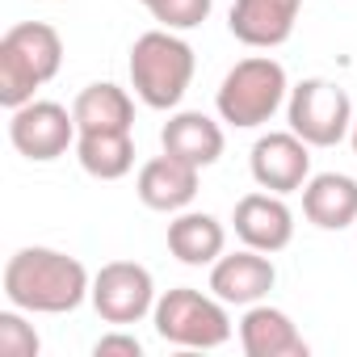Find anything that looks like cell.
I'll list each match as a JSON object with an SVG mask.
<instances>
[{
    "label": "cell",
    "mask_w": 357,
    "mask_h": 357,
    "mask_svg": "<svg viewBox=\"0 0 357 357\" xmlns=\"http://www.w3.org/2000/svg\"><path fill=\"white\" fill-rule=\"evenodd\" d=\"M93 294L89 269L59 248H17L5 265V298L17 311L63 315Z\"/></svg>",
    "instance_id": "6da1fadb"
},
{
    "label": "cell",
    "mask_w": 357,
    "mask_h": 357,
    "mask_svg": "<svg viewBox=\"0 0 357 357\" xmlns=\"http://www.w3.org/2000/svg\"><path fill=\"white\" fill-rule=\"evenodd\" d=\"M63 68V38L47 22H22L0 38V105L17 109Z\"/></svg>",
    "instance_id": "7a4b0ae2"
},
{
    "label": "cell",
    "mask_w": 357,
    "mask_h": 357,
    "mask_svg": "<svg viewBox=\"0 0 357 357\" xmlns=\"http://www.w3.org/2000/svg\"><path fill=\"white\" fill-rule=\"evenodd\" d=\"M194 80V47L176 30H147L130 47V89L147 109H176Z\"/></svg>",
    "instance_id": "3957f363"
},
{
    "label": "cell",
    "mask_w": 357,
    "mask_h": 357,
    "mask_svg": "<svg viewBox=\"0 0 357 357\" xmlns=\"http://www.w3.org/2000/svg\"><path fill=\"white\" fill-rule=\"evenodd\" d=\"M286 97H290L286 68L269 55H248L223 76V84L215 93V109H219L223 122H231L240 130H252V126L269 122L282 109Z\"/></svg>",
    "instance_id": "277c9868"
},
{
    "label": "cell",
    "mask_w": 357,
    "mask_h": 357,
    "mask_svg": "<svg viewBox=\"0 0 357 357\" xmlns=\"http://www.w3.org/2000/svg\"><path fill=\"white\" fill-rule=\"evenodd\" d=\"M155 332L160 340L176 344V349H219L231 340V315L227 303L190 286H176L164 298H155Z\"/></svg>",
    "instance_id": "5b68a950"
},
{
    "label": "cell",
    "mask_w": 357,
    "mask_h": 357,
    "mask_svg": "<svg viewBox=\"0 0 357 357\" xmlns=\"http://www.w3.org/2000/svg\"><path fill=\"white\" fill-rule=\"evenodd\" d=\"M286 118H290V130L298 139H307L311 147H336L353 130V101L340 84L311 76L290 89Z\"/></svg>",
    "instance_id": "8992f818"
},
{
    "label": "cell",
    "mask_w": 357,
    "mask_h": 357,
    "mask_svg": "<svg viewBox=\"0 0 357 357\" xmlns=\"http://www.w3.org/2000/svg\"><path fill=\"white\" fill-rule=\"evenodd\" d=\"M76 139H80L76 114L63 109L59 101H26L9 109V143L34 164L59 160L68 147H76Z\"/></svg>",
    "instance_id": "52a82bcc"
},
{
    "label": "cell",
    "mask_w": 357,
    "mask_h": 357,
    "mask_svg": "<svg viewBox=\"0 0 357 357\" xmlns=\"http://www.w3.org/2000/svg\"><path fill=\"white\" fill-rule=\"evenodd\" d=\"M93 307L105 324H139L147 311H155V282L135 261H109L93 278Z\"/></svg>",
    "instance_id": "ba28073f"
},
{
    "label": "cell",
    "mask_w": 357,
    "mask_h": 357,
    "mask_svg": "<svg viewBox=\"0 0 357 357\" xmlns=\"http://www.w3.org/2000/svg\"><path fill=\"white\" fill-rule=\"evenodd\" d=\"M252 181L269 194H294L311 181V143L294 130H269L252 143L248 155Z\"/></svg>",
    "instance_id": "9c48e42d"
},
{
    "label": "cell",
    "mask_w": 357,
    "mask_h": 357,
    "mask_svg": "<svg viewBox=\"0 0 357 357\" xmlns=\"http://www.w3.org/2000/svg\"><path fill=\"white\" fill-rule=\"evenodd\" d=\"M198 164L190 160H176V155H155L139 168V181H135V194L147 211H160V215H181L190 211V202L198 198Z\"/></svg>",
    "instance_id": "30bf717a"
},
{
    "label": "cell",
    "mask_w": 357,
    "mask_h": 357,
    "mask_svg": "<svg viewBox=\"0 0 357 357\" xmlns=\"http://www.w3.org/2000/svg\"><path fill=\"white\" fill-rule=\"evenodd\" d=\"M273 282H278V269H273L269 252H257V248H240L211 265V294L223 298L227 307L261 303L273 290Z\"/></svg>",
    "instance_id": "8fae6325"
},
{
    "label": "cell",
    "mask_w": 357,
    "mask_h": 357,
    "mask_svg": "<svg viewBox=\"0 0 357 357\" xmlns=\"http://www.w3.org/2000/svg\"><path fill=\"white\" fill-rule=\"evenodd\" d=\"M236 236L244 240V248L257 252H282L294 240V215L282 202V194H244L236 202Z\"/></svg>",
    "instance_id": "7c38bea8"
},
{
    "label": "cell",
    "mask_w": 357,
    "mask_h": 357,
    "mask_svg": "<svg viewBox=\"0 0 357 357\" xmlns=\"http://www.w3.org/2000/svg\"><path fill=\"white\" fill-rule=\"evenodd\" d=\"M303 0H236L227 13V30L257 51H273L294 34Z\"/></svg>",
    "instance_id": "4fadbf2b"
},
{
    "label": "cell",
    "mask_w": 357,
    "mask_h": 357,
    "mask_svg": "<svg viewBox=\"0 0 357 357\" xmlns=\"http://www.w3.org/2000/svg\"><path fill=\"white\" fill-rule=\"evenodd\" d=\"M240 344L248 357H307V340L294 319L269 303H252L240 319Z\"/></svg>",
    "instance_id": "5bb4252c"
},
{
    "label": "cell",
    "mask_w": 357,
    "mask_h": 357,
    "mask_svg": "<svg viewBox=\"0 0 357 357\" xmlns=\"http://www.w3.org/2000/svg\"><path fill=\"white\" fill-rule=\"evenodd\" d=\"M160 143L176 160H190L198 168H211L223 155V126L211 114H202V109H181V114H172L164 122Z\"/></svg>",
    "instance_id": "9a60e30c"
},
{
    "label": "cell",
    "mask_w": 357,
    "mask_h": 357,
    "mask_svg": "<svg viewBox=\"0 0 357 357\" xmlns=\"http://www.w3.org/2000/svg\"><path fill=\"white\" fill-rule=\"evenodd\" d=\"M303 215L319 231H344L357 223V181L344 172H319L303 185Z\"/></svg>",
    "instance_id": "2e32d148"
},
{
    "label": "cell",
    "mask_w": 357,
    "mask_h": 357,
    "mask_svg": "<svg viewBox=\"0 0 357 357\" xmlns=\"http://www.w3.org/2000/svg\"><path fill=\"white\" fill-rule=\"evenodd\" d=\"M227 248V231L215 215L206 211H181L172 223H168V252L181 261V265H215Z\"/></svg>",
    "instance_id": "e0dca14e"
},
{
    "label": "cell",
    "mask_w": 357,
    "mask_h": 357,
    "mask_svg": "<svg viewBox=\"0 0 357 357\" xmlns=\"http://www.w3.org/2000/svg\"><path fill=\"white\" fill-rule=\"evenodd\" d=\"M76 160L97 181H118L135 168V139L130 130H80Z\"/></svg>",
    "instance_id": "ac0fdd59"
},
{
    "label": "cell",
    "mask_w": 357,
    "mask_h": 357,
    "mask_svg": "<svg viewBox=\"0 0 357 357\" xmlns=\"http://www.w3.org/2000/svg\"><path fill=\"white\" fill-rule=\"evenodd\" d=\"M72 114H76V126L80 130H130L135 126V101L126 89L101 80V84H89L76 93L72 101Z\"/></svg>",
    "instance_id": "d6986e66"
},
{
    "label": "cell",
    "mask_w": 357,
    "mask_h": 357,
    "mask_svg": "<svg viewBox=\"0 0 357 357\" xmlns=\"http://www.w3.org/2000/svg\"><path fill=\"white\" fill-rule=\"evenodd\" d=\"M215 0H151L147 13L164 26V30H194L211 17Z\"/></svg>",
    "instance_id": "ffe728a7"
},
{
    "label": "cell",
    "mask_w": 357,
    "mask_h": 357,
    "mask_svg": "<svg viewBox=\"0 0 357 357\" xmlns=\"http://www.w3.org/2000/svg\"><path fill=\"white\" fill-rule=\"evenodd\" d=\"M38 349H43V340H38L34 324H26L17 315V307L0 311V357H38Z\"/></svg>",
    "instance_id": "44dd1931"
},
{
    "label": "cell",
    "mask_w": 357,
    "mask_h": 357,
    "mask_svg": "<svg viewBox=\"0 0 357 357\" xmlns=\"http://www.w3.org/2000/svg\"><path fill=\"white\" fill-rule=\"evenodd\" d=\"M93 353H97V357H143V344H139V336H130V332H109V336H101V340L93 344Z\"/></svg>",
    "instance_id": "7402d4cb"
},
{
    "label": "cell",
    "mask_w": 357,
    "mask_h": 357,
    "mask_svg": "<svg viewBox=\"0 0 357 357\" xmlns=\"http://www.w3.org/2000/svg\"><path fill=\"white\" fill-rule=\"evenodd\" d=\"M349 143H353V155H357V118H353V130H349Z\"/></svg>",
    "instance_id": "603a6c76"
},
{
    "label": "cell",
    "mask_w": 357,
    "mask_h": 357,
    "mask_svg": "<svg viewBox=\"0 0 357 357\" xmlns=\"http://www.w3.org/2000/svg\"><path fill=\"white\" fill-rule=\"evenodd\" d=\"M139 5H151V0H139Z\"/></svg>",
    "instance_id": "cb8c5ba5"
}]
</instances>
